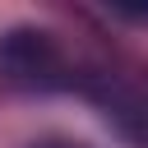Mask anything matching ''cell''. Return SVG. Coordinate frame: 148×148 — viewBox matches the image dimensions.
I'll return each instance as SVG.
<instances>
[{
    "mask_svg": "<svg viewBox=\"0 0 148 148\" xmlns=\"http://www.w3.org/2000/svg\"><path fill=\"white\" fill-rule=\"evenodd\" d=\"M0 74L9 83H28V88H46L51 74H60V56L51 46V32H32L18 28L5 37L0 46Z\"/></svg>",
    "mask_w": 148,
    "mask_h": 148,
    "instance_id": "cell-1",
    "label": "cell"
},
{
    "mask_svg": "<svg viewBox=\"0 0 148 148\" xmlns=\"http://www.w3.org/2000/svg\"><path fill=\"white\" fill-rule=\"evenodd\" d=\"M28 148H88V143H79V139H37Z\"/></svg>",
    "mask_w": 148,
    "mask_h": 148,
    "instance_id": "cell-2",
    "label": "cell"
}]
</instances>
